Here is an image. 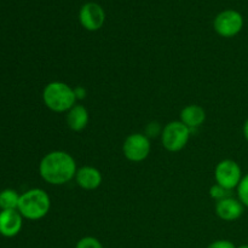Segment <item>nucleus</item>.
Returning a JSON list of instances; mask_svg holds the SVG:
<instances>
[{
	"label": "nucleus",
	"mask_w": 248,
	"mask_h": 248,
	"mask_svg": "<svg viewBox=\"0 0 248 248\" xmlns=\"http://www.w3.org/2000/svg\"><path fill=\"white\" fill-rule=\"evenodd\" d=\"M77 162L74 157L63 150H53L41 159L39 173L51 186H63L75 178Z\"/></svg>",
	"instance_id": "obj_1"
},
{
	"label": "nucleus",
	"mask_w": 248,
	"mask_h": 248,
	"mask_svg": "<svg viewBox=\"0 0 248 248\" xmlns=\"http://www.w3.org/2000/svg\"><path fill=\"white\" fill-rule=\"evenodd\" d=\"M43 101L55 113H67L77 104L74 89L62 81H52L44 87Z\"/></svg>",
	"instance_id": "obj_2"
},
{
	"label": "nucleus",
	"mask_w": 248,
	"mask_h": 248,
	"mask_svg": "<svg viewBox=\"0 0 248 248\" xmlns=\"http://www.w3.org/2000/svg\"><path fill=\"white\" fill-rule=\"evenodd\" d=\"M51 207L48 194L43 189H31L19 196L18 212L29 220H39L45 217Z\"/></svg>",
	"instance_id": "obj_3"
},
{
	"label": "nucleus",
	"mask_w": 248,
	"mask_h": 248,
	"mask_svg": "<svg viewBox=\"0 0 248 248\" xmlns=\"http://www.w3.org/2000/svg\"><path fill=\"white\" fill-rule=\"evenodd\" d=\"M191 130L181 120L171 121L161 131V142L166 150L171 153L181 152L189 142Z\"/></svg>",
	"instance_id": "obj_4"
},
{
	"label": "nucleus",
	"mask_w": 248,
	"mask_h": 248,
	"mask_svg": "<svg viewBox=\"0 0 248 248\" xmlns=\"http://www.w3.org/2000/svg\"><path fill=\"white\" fill-rule=\"evenodd\" d=\"M213 27L222 38H232L244 28V17L236 10H224L216 16Z\"/></svg>",
	"instance_id": "obj_5"
},
{
	"label": "nucleus",
	"mask_w": 248,
	"mask_h": 248,
	"mask_svg": "<svg viewBox=\"0 0 248 248\" xmlns=\"http://www.w3.org/2000/svg\"><path fill=\"white\" fill-rule=\"evenodd\" d=\"M242 171L240 165L232 159H225L218 162L215 170V178L217 184L228 190L237 188L242 179Z\"/></svg>",
	"instance_id": "obj_6"
},
{
	"label": "nucleus",
	"mask_w": 248,
	"mask_h": 248,
	"mask_svg": "<svg viewBox=\"0 0 248 248\" xmlns=\"http://www.w3.org/2000/svg\"><path fill=\"white\" fill-rule=\"evenodd\" d=\"M152 144L149 138L143 133H132L125 140L123 153L131 162H142L149 156Z\"/></svg>",
	"instance_id": "obj_7"
},
{
	"label": "nucleus",
	"mask_w": 248,
	"mask_h": 248,
	"mask_svg": "<svg viewBox=\"0 0 248 248\" xmlns=\"http://www.w3.org/2000/svg\"><path fill=\"white\" fill-rule=\"evenodd\" d=\"M79 21L86 31H96L103 27L106 22V12L97 2H86L79 11Z\"/></svg>",
	"instance_id": "obj_8"
},
{
	"label": "nucleus",
	"mask_w": 248,
	"mask_h": 248,
	"mask_svg": "<svg viewBox=\"0 0 248 248\" xmlns=\"http://www.w3.org/2000/svg\"><path fill=\"white\" fill-rule=\"evenodd\" d=\"M23 217L18 210H7L0 212V234L5 237H14L21 232Z\"/></svg>",
	"instance_id": "obj_9"
},
{
	"label": "nucleus",
	"mask_w": 248,
	"mask_h": 248,
	"mask_svg": "<svg viewBox=\"0 0 248 248\" xmlns=\"http://www.w3.org/2000/svg\"><path fill=\"white\" fill-rule=\"evenodd\" d=\"M244 207L239 199H234L232 196L223 200L217 201L216 203V213L220 219L225 222H232L239 219L244 213Z\"/></svg>",
	"instance_id": "obj_10"
},
{
	"label": "nucleus",
	"mask_w": 248,
	"mask_h": 248,
	"mask_svg": "<svg viewBox=\"0 0 248 248\" xmlns=\"http://www.w3.org/2000/svg\"><path fill=\"white\" fill-rule=\"evenodd\" d=\"M75 181L84 190H94L102 184V173L96 167L82 166L78 169Z\"/></svg>",
	"instance_id": "obj_11"
},
{
	"label": "nucleus",
	"mask_w": 248,
	"mask_h": 248,
	"mask_svg": "<svg viewBox=\"0 0 248 248\" xmlns=\"http://www.w3.org/2000/svg\"><path fill=\"white\" fill-rule=\"evenodd\" d=\"M206 120V111L203 110L202 107L196 106V104H190L186 108L182 109L181 111V121L184 125L188 126L190 130L198 128L205 123Z\"/></svg>",
	"instance_id": "obj_12"
},
{
	"label": "nucleus",
	"mask_w": 248,
	"mask_h": 248,
	"mask_svg": "<svg viewBox=\"0 0 248 248\" xmlns=\"http://www.w3.org/2000/svg\"><path fill=\"white\" fill-rule=\"evenodd\" d=\"M89 124V111L81 104H75L67 111V125L75 132L84 130Z\"/></svg>",
	"instance_id": "obj_13"
},
{
	"label": "nucleus",
	"mask_w": 248,
	"mask_h": 248,
	"mask_svg": "<svg viewBox=\"0 0 248 248\" xmlns=\"http://www.w3.org/2000/svg\"><path fill=\"white\" fill-rule=\"evenodd\" d=\"M19 196L14 189H5L0 191V208L1 211L17 210L18 208Z\"/></svg>",
	"instance_id": "obj_14"
},
{
	"label": "nucleus",
	"mask_w": 248,
	"mask_h": 248,
	"mask_svg": "<svg viewBox=\"0 0 248 248\" xmlns=\"http://www.w3.org/2000/svg\"><path fill=\"white\" fill-rule=\"evenodd\" d=\"M237 198L241 201L242 205L248 208V173L242 177L239 186H237Z\"/></svg>",
	"instance_id": "obj_15"
},
{
	"label": "nucleus",
	"mask_w": 248,
	"mask_h": 248,
	"mask_svg": "<svg viewBox=\"0 0 248 248\" xmlns=\"http://www.w3.org/2000/svg\"><path fill=\"white\" fill-rule=\"evenodd\" d=\"M75 248H103V245L96 237L85 236L78 241Z\"/></svg>",
	"instance_id": "obj_16"
},
{
	"label": "nucleus",
	"mask_w": 248,
	"mask_h": 248,
	"mask_svg": "<svg viewBox=\"0 0 248 248\" xmlns=\"http://www.w3.org/2000/svg\"><path fill=\"white\" fill-rule=\"evenodd\" d=\"M229 191L230 190H228V189L223 188V186H220L219 184L216 183L215 186H211L210 195H211V198H213V199H215V200L220 201V200H223V199L229 198V196H230L229 195Z\"/></svg>",
	"instance_id": "obj_17"
},
{
	"label": "nucleus",
	"mask_w": 248,
	"mask_h": 248,
	"mask_svg": "<svg viewBox=\"0 0 248 248\" xmlns=\"http://www.w3.org/2000/svg\"><path fill=\"white\" fill-rule=\"evenodd\" d=\"M207 248H236V246L229 240H217L208 245Z\"/></svg>",
	"instance_id": "obj_18"
},
{
	"label": "nucleus",
	"mask_w": 248,
	"mask_h": 248,
	"mask_svg": "<svg viewBox=\"0 0 248 248\" xmlns=\"http://www.w3.org/2000/svg\"><path fill=\"white\" fill-rule=\"evenodd\" d=\"M160 130H161V128H160V125L157 123H150L149 125H148V127H147V137L149 138V137H156L157 135H159L160 133Z\"/></svg>",
	"instance_id": "obj_19"
},
{
	"label": "nucleus",
	"mask_w": 248,
	"mask_h": 248,
	"mask_svg": "<svg viewBox=\"0 0 248 248\" xmlns=\"http://www.w3.org/2000/svg\"><path fill=\"white\" fill-rule=\"evenodd\" d=\"M75 96H77V99H84L85 96H86V90L82 86H78L77 89H74Z\"/></svg>",
	"instance_id": "obj_20"
},
{
	"label": "nucleus",
	"mask_w": 248,
	"mask_h": 248,
	"mask_svg": "<svg viewBox=\"0 0 248 248\" xmlns=\"http://www.w3.org/2000/svg\"><path fill=\"white\" fill-rule=\"evenodd\" d=\"M242 131H244V136H245V138H246V140L248 142V119L246 121H245L244 128H242Z\"/></svg>",
	"instance_id": "obj_21"
},
{
	"label": "nucleus",
	"mask_w": 248,
	"mask_h": 248,
	"mask_svg": "<svg viewBox=\"0 0 248 248\" xmlns=\"http://www.w3.org/2000/svg\"><path fill=\"white\" fill-rule=\"evenodd\" d=\"M236 248H248V245H241V246H239Z\"/></svg>",
	"instance_id": "obj_22"
}]
</instances>
